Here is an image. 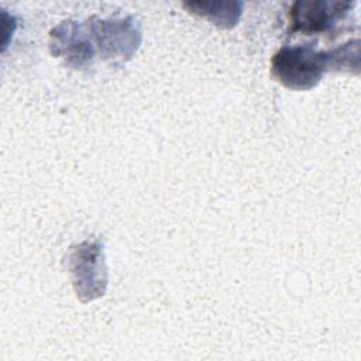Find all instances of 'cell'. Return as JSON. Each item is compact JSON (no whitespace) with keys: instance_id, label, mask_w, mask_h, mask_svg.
<instances>
[{"instance_id":"1","label":"cell","mask_w":361,"mask_h":361,"mask_svg":"<svg viewBox=\"0 0 361 361\" xmlns=\"http://www.w3.org/2000/svg\"><path fill=\"white\" fill-rule=\"evenodd\" d=\"M327 71H333L331 51H320L313 45H285L271 61V75L292 90H310Z\"/></svg>"},{"instance_id":"6","label":"cell","mask_w":361,"mask_h":361,"mask_svg":"<svg viewBox=\"0 0 361 361\" xmlns=\"http://www.w3.org/2000/svg\"><path fill=\"white\" fill-rule=\"evenodd\" d=\"M189 13L207 18L220 28H233L238 24L243 11L241 1H188L182 3Z\"/></svg>"},{"instance_id":"3","label":"cell","mask_w":361,"mask_h":361,"mask_svg":"<svg viewBox=\"0 0 361 361\" xmlns=\"http://www.w3.org/2000/svg\"><path fill=\"white\" fill-rule=\"evenodd\" d=\"M86 21L97 54L113 65H121L130 61L141 45V28L138 21L131 16L110 17L106 20L93 16Z\"/></svg>"},{"instance_id":"2","label":"cell","mask_w":361,"mask_h":361,"mask_svg":"<svg viewBox=\"0 0 361 361\" xmlns=\"http://www.w3.org/2000/svg\"><path fill=\"white\" fill-rule=\"evenodd\" d=\"M65 265L80 302L87 303L106 293L107 268L103 244L99 240L72 245L65 257Z\"/></svg>"},{"instance_id":"4","label":"cell","mask_w":361,"mask_h":361,"mask_svg":"<svg viewBox=\"0 0 361 361\" xmlns=\"http://www.w3.org/2000/svg\"><path fill=\"white\" fill-rule=\"evenodd\" d=\"M354 4L337 0H298L288 13L289 31L305 35L326 34L347 17Z\"/></svg>"},{"instance_id":"5","label":"cell","mask_w":361,"mask_h":361,"mask_svg":"<svg viewBox=\"0 0 361 361\" xmlns=\"http://www.w3.org/2000/svg\"><path fill=\"white\" fill-rule=\"evenodd\" d=\"M48 44L51 54L62 58L73 69L87 68L97 55L87 21L65 20L59 23L49 31Z\"/></svg>"}]
</instances>
